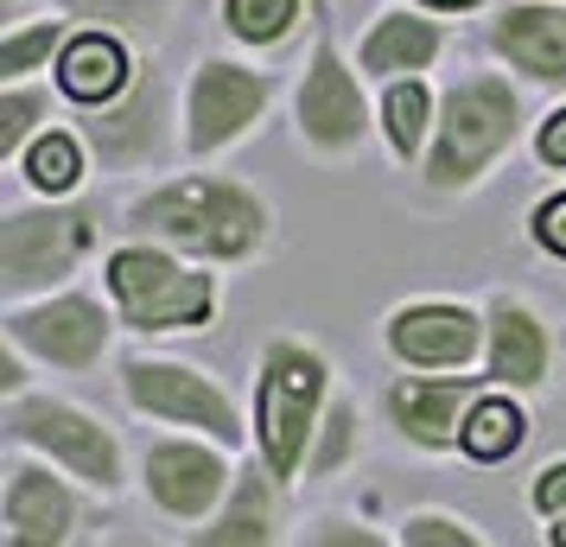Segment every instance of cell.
<instances>
[{
	"label": "cell",
	"mask_w": 566,
	"mask_h": 547,
	"mask_svg": "<svg viewBox=\"0 0 566 547\" xmlns=\"http://www.w3.org/2000/svg\"><path fill=\"white\" fill-rule=\"evenodd\" d=\"M122 230L128 242H159L205 267H235V261H261L274 249V204L230 172H179V179L134 191L122 210Z\"/></svg>",
	"instance_id": "obj_1"
},
{
	"label": "cell",
	"mask_w": 566,
	"mask_h": 547,
	"mask_svg": "<svg viewBox=\"0 0 566 547\" xmlns=\"http://www.w3.org/2000/svg\"><path fill=\"white\" fill-rule=\"evenodd\" d=\"M522 134V90L503 71H464L439 90L433 147L420 159V179L439 198H464L503 166Z\"/></svg>",
	"instance_id": "obj_2"
},
{
	"label": "cell",
	"mask_w": 566,
	"mask_h": 547,
	"mask_svg": "<svg viewBox=\"0 0 566 547\" xmlns=\"http://www.w3.org/2000/svg\"><path fill=\"white\" fill-rule=\"evenodd\" d=\"M108 306L122 318V332L159 338V332H205L223 313V287L205 261H185L159 242H122L103 261Z\"/></svg>",
	"instance_id": "obj_3"
},
{
	"label": "cell",
	"mask_w": 566,
	"mask_h": 547,
	"mask_svg": "<svg viewBox=\"0 0 566 547\" xmlns=\"http://www.w3.org/2000/svg\"><path fill=\"white\" fill-rule=\"evenodd\" d=\"M103 204L90 198H32L0 217V299L27 306L45 293H64L77 267L96 255Z\"/></svg>",
	"instance_id": "obj_4"
},
{
	"label": "cell",
	"mask_w": 566,
	"mask_h": 547,
	"mask_svg": "<svg viewBox=\"0 0 566 547\" xmlns=\"http://www.w3.org/2000/svg\"><path fill=\"white\" fill-rule=\"evenodd\" d=\"M332 364L306 338H274L255 369V452L281 484H300L312 459V433L332 401Z\"/></svg>",
	"instance_id": "obj_5"
},
{
	"label": "cell",
	"mask_w": 566,
	"mask_h": 547,
	"mask_svg": "<svg viewBox=\"0 0 566 547\" xmlns=\"http://www.w3.org/2000/svg\"><path fill=\"white\" fill-rule=\"evenodd\" d=\"M0 427H7V445L20 452H39L45 465H57L64 477H77L90 496H122L128 484V459H122V440L115 427L96 420L90 408L64 401V395H13L0 408Z\"/></svg>",
	"instance_id": "obj_6"
},
{
	"label": "cell",
	"mask_w": 566,
	"mask_h": 547,
	"mask_svg": "<svg viewBox=\"0 0 566 547\" xmlns=\"http://www.w3.org/2000/svg\"><path fill=\"white\" fill-rule=\"evenodd\" d=\"M293 134L318 159H350L363 154L369 134H382V122L369 115V96H363V71L344 57V45L325 20L312 32L306 71H300V90H293Z\"/></svg>",
	"instance_id": "obj_7"
},
{
	"label": "cell",
	"mask_w": 566,
	"mask_h": 547,
	"mask_svg": "<svg viewBox=\"0 0 566 547\" xmlns=\"http://www.w3.org/2000/svg\"><path fill=\"white\" fill-rule=\"evenodd\" d=\"M122 401L140 420L217 440L223 452H235V445L249 440V420L230 401V389L210 369L185 364V357H122Z\"/></svg>",
	"instance_id": "obj_8"
},
{
	"label": "cell",
	"mask_w": 566,
	"mask_h": 547,
	"mask_svg": "<svg viewBox=\"0 0 566 547\" xmlns=\"http://www.w3.org/2000/svg\"><path fill=\"white\" fill-rule=\"evenodd\" d=\"M274 103V71H255L242 57H198L179 90V140L185 159H217L235 140L261 128Z\"/></svg>",
	"instance_id": "obj_9"
},
{
	"label": "cell",
	"mask_w": 566,
	"mask_h": 547,
	"mask_svg": "<svg viewBox=\"0 0 566 547\" xmlns=\"http://www.w3.org/2000/svg\"><path fill=\"white\" fill-rule=\"evenodd\" d=\"M77 134L103 172H154L172 154H185V140H172V83L154 57H140L128 96H115L108 108H83Z\"/></svg>",
	"instance_id": "obj_10"
},
{
	"label": "cell",
	"mask_w": 566,
	"mask_h": 547,
	"mask_svg": "<svg viewBox=\"0 0 566 547\" xmlns=\"http://www.w3.org/2000/svg\"><path fill=\"white\" fill-rule=\"evenodd\" d=\"M115 306H103L96 293H45V299H27V306H7L0 318V338L13 350H27L39 369H64V376H83L108 357V338H115Z\"/></svg>",
	"instance_id": "obj_11"
},
{
	"label": "cell",
	"mask_w": 566,
	"mask_h": 547,
	"mask_svg": "<svg viewBox=\"0 0 566 547\" xmlns=\"http://www.w3.org/2000/svg\"><path fill=\"white\" fill-rule=\"evenodd\" d=\"M490 325L459 299H408L382 318V350L413 376H459V369L484 364Z\"/></svg>",
	"instance_id": "obj_12"
},
{
	"label": "cell",
	"mask_w": 566,
	"mask_h": 547,
	"mask_svg": "<svg viewBox=\"0 0 566 547\" xmlns=\"http://www.w3.org/2000/svg\"><path fill=\"white\" fill-rule=\"evenodd\" d=\"M235 465L217 440H198V433H166L140 452V491L159 516L172 522H210L217 503L230 496Z\"/></svg>",
	"instance_id": "obj_13"
},
{
	"label": "cell",
	"mask_w": 566,
	"mask_h": 547,
	"mask_svg": "<svg viewBox=\"0 0 566 547\" xmlns=\"http://www.w3.org/2000/svg\"><path fill=\"white\" fill-rule=\"evenodd\" d=\"M77 477H57L39 452H20L0 471V547H71L83 522V496L71 491Z\"/></svg>",
	"instance_id": "obj_14"
},
{
	"label": "cell",
	"mask_w": 566,
	"mask_h": 547,
	"mask_svg": "<svg viewBox=\"0 0 566 547\" xmlns=\"http://www.w3.org/2000/svg\"><path fill=\"white\" fill-rule=\"evenodd\" d=\"M490 389V376H395L382 389V414L388 427L401 433L408 445L420 452H459L464 440V414H471V401Z\"/></svg>",
	"instance_id": "obj_15"
},
{
	"label": "cell",
	"mask_w": 566,
	"mask_h": 547,
	"mask_svg": "<svg viewBox=\"0 0 566 547\" xmlns=\"http://www.w3.org/2000/svg\"><path fill=\"white\" fill-rule=\"evenodd\" d=\"M484 52L541 90H566V0H503L484 27Z\"/></svg>",
	"instance_id": "obj_16"
},
{
	"label": "cell",
	"mask_w": 566,
	"mask_h": 547,
	"mask_svg": "<svg viewBox=\"0 0 566 547\" xmlns=\"http://www.w3.org/2000/svg\"><path fill=\"white\" fill-rule=\"evenodd\" d=\"M484 325H490V344H484V376L490 389H510V395H528L554 376V332L547 318L515 299V293H490L484 306Z\"/></svg>",
	"instance_id": "obj_17"
},
{
	"label": "cell",
	"mask_w": 566,
	"mask_h": 547,
	"mask_svg": "<svg viewBox=\"0 0 566 547\" xmlns=\"http://www.w3.org/2000/svg\"><path fill=\"white\" fill-rule=\"evenodd\" d=\"M134 77H140L134 39L128 32H108V27H77L64 39L57 64H52L57 96L77 103V108H108L115 96H128Z\"/></svg>",
	"instance_id": "obj_18"
},
{
	"label": "cell",
	"mask_w": 566,
	"mask_h": 547,
	"mask_svg": "<svg viewBox=\"0 0 566 547\" xmlns=\"http://www.w3.org/2000/svg\"><path fill=\"white\" fill-rule=\"evenodd\" d=\"M281 477L261 465V459H249V465H235V484L230 496L217 503V516L191 535L185 547H281Z\"/></svg>",
	"instance_id": "obj_19"
},
{
	"label": "cell",
	"mask_w": 566,
	"mask_h": 547,
	"mask_svg": "<svg viewBox=\"0 0 566 547\" xmlns=\"http://www.w3.org/2000/svg\"><path fill=\"white\" fill-rule=\"evenodd\" d=\"M452 45V32L439 27L433 13H420V7H388L369 20L357 45V71L376 83H401V77H420V71H433L439 52Z\"/></svg>",
	"instance_id": "obj_20"
},
{
	"label": "cell",
	"mask_w": 566,
	"mask_h": 547,
	"mask_svg": "<svg viewBox=\"0 0 566 547\" xmlns=\"http://www.w3.org/2000/svg\"><path fill=\"white\" fill-rule=\"evenodd\" d=\"M382 147L395 166H420L427 147H433V122H439V96L427 90V77H401V83H382Z\"/></svg>",
	"instance_id": "obj_21"
},
{
	"label": "cell",
	"mask_w": 566,
	"mask_h": 547,
	"mask_svg": "<svg viewBox=\"0 0 566 547\" xmlns=\"http://www.w3.org/2000/svg\"><path fill=\"white\" fill-rule=\"evenodd\" d=\"M528 445V408L515 401L510 389H484L471 401V414H464V440L459 452L471 465H503Z\"/></svg>",
	"instance_id": "obj_22"
},
{
	"label": "cell",
	"mask_w": 566,
	"mask_h": 547,
	"mask_svg": "<svg viewBox=\"0 0 566 547\" xmlns=\"http://www.w3.org/2000/svg\"><path fill=\"white\" fill-rule=\"evenodd\" d=\"M71 32H77V20L57 13V7H45L39 20H13V27H0V83H32L39 71H52Z\"/></svg>",
	"instance_id": "obj_23"
},
{
	"label": "cell",
	"mask_w": 566,
	"mask_h": 547,
	"mask_svg": "<svg viewBox=\"0 0 566 547\" xmlns=\"http://www.w3.org/2000/svg\"><path fill=\"white\" fill-rule=\"evenodd\" d=\"M90 172V147H83L77 128H45L20 154V179H27L32 198H71Z\"/></svg>",
	"instance_id": "obj_24"
},
{
	"label": "cell",
	"mask_w": 566,
	"mask_h": 547,
	"mask_svg": "<svg viewBox=\"0 0 566 547\" xmlns=\"http://www.w3.org/2000/svg\"><path fill=\"white\" fill-rule=\"evenodd\" d=\"M312 0H217V13H223V32H230L235 45H249V52H281L286 39L300 32Z\"/></svg>",
	"instance_id": "obj_25"
},
{
	"label": "cell",
	"mask_w": 566,
	"mask_h": 547,
	"mask_svg": "<svg viewBox=\"0 0 566 547\" xmlns=\"http://www.w3.org/2000/svg\"><path fill=\"white\" fill-rule=\"evenodd\" d=\"M363 452V408L350 389H332L325 401V420L312 433V459H306V477H337Z\"/></svg>",
	"instance_id": "obj_26"
},
{
	"label": "cell",
	"mask_w": 566,
	"mask_h": 547,
	"mask_svg": "<svg viewBox=\"0 0 566 547\" xmlns=\"http://www.w3.org/2000/svg\"><path fill=\"white\" fill-rule=\"evenodd\" d=\"M45 128H52V90L45 83H0V159L20 166V154Z\"/></svg>",
	"instance_id": "obj_27"
},
{
	"label": "cell",
	"mask_w": 566,
	"mask_h": 547,
	"mask_svg": "<svg viewBox=\"0 0 566 547\" xmlns=\"http://www.w3.org/2000/svg\"><path fill=\"white\" fill-rule=\"evenodd\" d=\"M52 7L83 20V27H108V32H128V39H154L159 20L172 13V0H52Z\"/></svg>",
	"instance_id": "obj_28"
},
{
	"label": "cell",
	"mask_w": 566,
	"mask_h": 547,
	"mask_svg": "<svg viewBox=\"0 0 566 547\" xmlns=\"http://www.w3.org/2000/svg\"><path fill=\"white\" fill-rule=\"evenodd\" d=\"M395 541L401 547H490L478 535V522L452 516V509H408L401 528H395Z\"/></svg>",
	"instance_id": "obj_29"
},
{
	"label": "cell",
	"mask_w": 566,
	"mask_h": 547,
	"mask_svg": "<svg viewBox=\"0 0 566 547\" xmlns=\"http://www.w3.org/2000/svg\"><path fill=\"white\" fill-rule=\"evenodd\" d=\"M312 547H401V541L376 535V528L357 522V516H318L312 522Z\"/></svg>",
	"instance_id": "obj_30"
},
{
	"label": "cell",
	"mask_w": 566,
	"mask_h": 547,
	"mask_svg": "<svg viewBox=\"0 0 566 547\" xmlns=\"http://www.w3.org/2000/svg\"><path fill=\"white\" fill-rule=\"evenodd\" d=\"M528 235H535L541 255L566 261V191H554V198H541L535 217H528Z\"/></svg>",
	"instance_id": "obj_31"
},
{
	"label": "cell",
	"mask_w": 566,
	"mask_h": 547,
	"mask_svg": "<svg viewBox=\"0 0 566 547\" xmlns=\"http://www.w3.org/2000/svg\"><path fill=\"white\" fill-rule=\"evenodd\" d=\"M528 503H535L541 522H560L566 516V459H547L528 484Z\"/></svg>",
	"instance_id": "obj_32"
},
{
	"label": "cell",
	"mask_w": 566,
	"mask_h": 547,
	"mask_svg": "<svg viewBox=\"0 0 566 547\" xmlns=\"http://www.w3.org/2000/svg\"><path fill=\"white\" fill-rule=\"evenodd\" d=\"M535 159H541V166H554V172H566V103L541 115V128H535Z\"/></svg>",
	"instance_id": "obj_33"
},
{
	"label": "cell",
	"mask_w": 566,
	"mask_h": 547,
	"mask_svg": "<svg viewBox=\"0 0 566 547\" xmlns=\"http://www.w3.org/2000/svg\"><path fill=\"white\" fill-rule=\"evenodd\" d=\"M420 13H471V7H484V0H413Z\"/></svg>",
	"instance_id": "obj_34"
},
{
	"label": "cell",
	"mask_w": 566,
	"mask_h": 547,
	"mask_svg": "<svg viewBox=\"0 0 566 547\" xmlns=\"http://www.w3.org/2000/svg\"><path fill=\"white\" fill-rule=\"evenodd\" d=\"M541 541H547V547H566V516H560V522H547V535H541Z\"/></svg>",
	"instance_id": "obj_35"
}]
</instances>
